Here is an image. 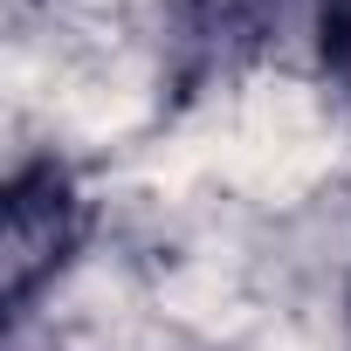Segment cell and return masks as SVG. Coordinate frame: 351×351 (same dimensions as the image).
<instances>
[{
  "label": "cell",
  "instance_id": "cell-1",
  "mask_svg": "<svg viewBox=\"0 0 351 351\" xmlns=\"http://www.w3.org/2000/svg\"><path fill=\"white\" fill-rule=\"evenodd\" d=\"M83 207L62 180V165H21L8 180V241H0V289L21 310L76 248Z\"/></svg>",
  "mask_w": 351,
  "mask_h": 351
},
{
  "label": "cell",
  "instance_id": "cell-2",
  "mask_svg": "<svg viewBox=\"0 0 351 351\" xmlns=\"http://www.w3.org/2000/svg\"><path fill=\"white\" fill-rule=\"evenodd\" d=\"M324 62L351 83V0H324Z\"/></svg>",
  "mask_w": 351,
  "mask_h": 351
}]
</instances>
